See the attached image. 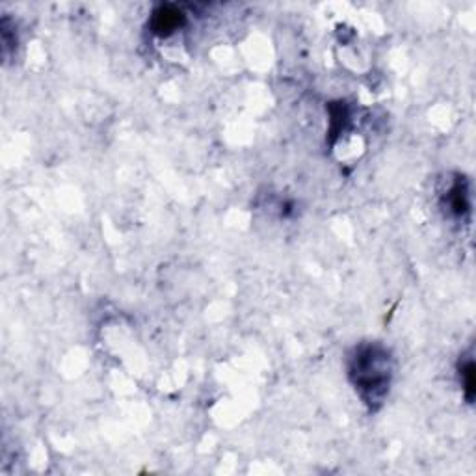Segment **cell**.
Masks as SVG:
<instances>
[{"label": "cell", "mask_w": 476, "mask_h": 476, "mask_svg": "<svg viewBox=\"0 0 476 476\" xmlns=\"http://www.w3.org/2000/svg\"><path fill=\"white\" fill-rule=\"evenodd\" d=\"M185 15L174 6H162L155 12L153 17V30L161 36H169L172 32H175L183 25Z\"/></svg>", "instance_id": "cell-2"}, {"label": "cell", "mask_w": 476, "mask_h": 476, "mask_svg": "<svg viewBox=\"0 0 476 476\" xmlns=\"http://www.w3.org/2000/svg\"><path fill=\"white\" fill-rule=\"evenodd\" d=\"M459 376H462V387H464L465 398L470 402L473 396H475V363L470 359L465 365H462Z\"/></svg>", "instance_id": "cell-4"}, {"label": "cell", "mask_w": 476, "mask_h": 476, "mask_svg": "<svg viewBox=\"0 0 476 476\" xmlns=\"http://www.w3.org/2000/svg\"><path fill=\"white\" fill-rule=\"evenodd\" d=\"M350 376L366 404L382 402L391 380V358L377 344H365L355 350L350 363Z\"/></svg>", "instance_id": "cell-1"}, {"label": "cell", "mask_w": 476, "mask_h": 476, "mask_svg": "<svg viewBox=\"0 0 476 476\" xmlns=\"http://www.w3.org/2000/svg\"><path fill=\"white\" fill-rule=\"evenodd\" d=\"M448 205H451V211L454 214L462 216L467 209H469V196L462 188V183H456V185L451 188V194H448Z\"/></svg>", "instance_id": "cell-3"}]
</instances>
